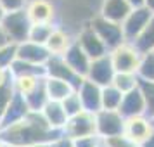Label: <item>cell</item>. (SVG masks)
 I'll return each instance as SVG.
<instances>
[{
    "label": "cell",
    "instance_id": "obj_1",
    "mask_svg": "<svg viewBox=\"0 0 154 147\" xmlns=\"http://www.w3.org/2000/svg\"><path fill=\"white\" fill-rule=\"evenodd\" d=\"M64 132L54 130L43 118L42 111H29L28 116L19 123L0 128V139L5 144L24 147L36 142H54Z\"/></svg>",
    "mask_w": 154,
    "mask_h": 147
},
{
    "label": "cell",
    "instance_id": "obj_2",
    "mask_svg": "<svg viewBox=\"0 0 154 147\" xmlns=\"http://www.w3.org/2000/svg\"><path fill=\"white\" fill-rule=\"evenodd\" d=\"M2 28L5 29L9 40L12 43H21L28 40L29 29H31V19H29L26 9H19V11H12V12H5L2 17Z\"/></svg>",
    "mask_w": 154,
    "mask_h": 147
},
{
    "label": "cell",
    "instance_id": "obj_3",
    "mask_svg": "<svg viewBox=\"0 0 154 147\" xmlns=\"http://www.w3.org/2000/svg\"><path fill=\"white\" fill-rule=\"evenodd\" d=\"M125 121L123 114L118 109H100L95 112L97 123V135L102 140L112 139L125 133Z\"/></svg>",
    "mask_w": 154,
    "mask_h": 147
},
{
    "label": "cell",
    "instance_id": "obj_4",
    "mask_svg": "<svg viewBox=\"0 0 154 147\" xmlns=\"http://www.w3.org/2000/svg\"><path fill=\"white\" fill-rule=\"evenodd\" d=\"M90 26L94 28V31L99 35V38L106 43V47L109 49V52L126 42L125 33H123V26H121L119 23H114V21L106 19V17H102L100 14L92 21Z\"/></svg>",
    "mask_w": 154,
    "mask_h": 147
},
{
    "label": "cell",
    "instance_id": "obj_5",
    "mask_svg": "<svg viewBox=\"0 0 154 147\" xmlns=\"http://www.w3.org/2000/svg\"><path fill=\"white\" fill-rule=\"evenodd\" d=\"M64 135L69 139H78V137H87V135H97V123H95V112L82 111L69 116L68 123L64 126Z\"/></svg>",
    "mask_w": 154,
    "mask_h": 147
},
{
    "label": "cell",
    "instance_id": "obj_6",
    "mask_svg": "<svg viewBox=\"0 0 154 147\" xmlns=\"http://www.w3.org/2000/svg\"><path fill=\"white\" fill-rule=\"evenodd\" d=\"M109 54H111L112 64H114V69L116 71H123V73H137L142 54L133 47V43L125 42L123 45H119V47H116V49H112Z\"/></svg>",
    "mask_w": 154,
    "mask_h": 147
},
{
    "label": "cell",
    "instance_id": "obj_7",
    "mask_svg": "<svg viewBox=\"0 0 154 147\" xmlns=\"http://www.w3.org/2000/svg\"><path fill=\"white\" fill-rule=\"evenodd\" d=\"M152 16H154V12L147 7V5L133 7L132 11H130V14L126 16V19L121 23L126 42H133V40L144 31V28L149 24V21H151Z\"/></svg>",
    "mask_w": 154,
    "mask_h": 147
},
{
    "label": "cell",
    "instance_id": "obj_8",
    "mask_svg": "<svg viewBox=\"0 0 154 147\" xmlns=\"http://www.w3.org/2000/svg\"><path fill=\"white\" fill-rule=\"evenodd\" d=\"M45 71H47V76H54V78H61V80H66L69 81L75 88H78L82 81L85 78L80 76L76 71H73L69 64L66 63L64 56H50V59L45 63Z\"/></svg>",
    "mask_w": 154,
    "mask_h": 147
},
{
    "label": "cell",
    "instance_id": "obj_9",
    "mask_svg": "<svg viewBox=\"0 0 154 147\" xmlns=\"http://www.w3.org/2000/svg\"><path fill=\"white\" fill-rule=\"evenodd\" d=\"M114 75H116V69H114V64H112L111 54H106V56H102V57L92 59L88 73H87L85 78L95 81V83L100 85V87H106V85L112 83Z\"/></svg>",
    "mask_w": 154,
    "mask_h": 147
},
{
    "label": "cell",
    "instance_id": "obj_10",
    "mask_svg": "<svg viewBox=\"0 0 154 147\" xmlns=\"http://www.w3.org/2000/svg\"><path fill=\"white\" fill-rule=\"evenodd\" d=\"M154 130V123L152 118H149L147 114L142 116H133V118H126L125 121V133L128 139H132L137 144H142L144 140L152 133Z\"/></svg>",
    "mask_w": 154,
    "mask_h": 147
},
{
    "label": "cell",
    "instance_id": "obj_11",
    "mask_svg": "<svg viewBox=\"0 0 154 147\" xmlns=\"http://www.w3.org/2000/svg\"><path fill=\"white\" fill-rule=\"evenodd\" d=\"M78 45L85 50V54L90 57V59H97L102 57L106 54H109V49L106 47V43L99 38V35L94 31L92 26H87L85 29H82V33L76 38Z\"/></svg>",
    "mask_w": 154,
    "mask_h": 147
},
{
    "label": "cell",
    "instance_id": "obj_12",
    "mask_svg": "<svg viewBox=\"0 0 154 147\" xmlns=\"http://www.w3.org/2000/svg\"><path fill=\"white\" fill-rule=\"evenodd\" d=\"M76 90L80 93L82 102H83L85 111L97 112L102 109V87L100 85H97L95 81H92L88 78H85Z\"/></svg>",
    "mask_w": 154,
    "mask_h": 147
},
{
    "label": "cell",
    "instance_id": "obj_13",
    "mask_svg": "<svg viewBox=\"0 0 154 147\" xmlns=\"http://www.w3.org/2000/svg\"><path fill=\"white\" fill-rule=\"evenodd\" d=\"M50 56L52 54L49 52L47 45H43V43H36L31 42V40H24V42L17 43V59L45 66V63L50 59Z\"/></svg>",
    "mask_w": 154,
    "mask_h": 147
},
{
    "label": "cell",
    "instance_id": "obj_14",
    "mask_svg": "<svg viewBox=\"0 0 154 147\" xmlns=\"http://www.w3.org/2000/svg\"><path fill=\"white\" fill-rule=\"evenodd\" d=\"M29 111H31V109H29L26 99L23 97L21 93L16 92L12 100L9 102L5 112H4L2 118H0V128H5V126H11V125H14V123H19L21 119H24L28 116Z\"/></svg>",
    "mask_w": 154,
    "mask_h": 147
},
{
    "label": "cell",
    "instance_id": "obj_15",
    "mask_svg": "<svg viewBox=\"0 0 154 147\" xmlns=\"http://www.w3.org/2000/svg\"><path fill=\"white\" fill-rule=\"evenodd\" d=\"M118 111L123 114L125 119L146 114V100H144V95H142L140 87L126 92L125 95H123V100H121V106H119Z\"/></svg>",
    "mask_w": 154,
    "mask_h": 147
},
{
    "label": "cell",
    "instance_id": "obj_16",
    "mask_svg": "<svg viewBox=\"0 0 154 147\" xmlns=\"http://www.w3.org/2000/svg\"><path fill=\"white\" fill-rule=\"evenodd\" d=\"M64 59H66V63L69 64L71 68H73V71H76L80 76H87V73H88V68H90V63L92 59L87 54H85V50L78 45V42L75 40V42L69 45V49L66 50L63 54Z\"/></svg>",
    "mask_w": 154,
    "mask_h": 147
},
{
    "label": "cell",
    "instance_id": "obj_17",
    "mask_svg": "<svg viewBox=\"0 0 154 147\" xmlns=\"http://www.w3.org/2000/svg\"><path fill=\"white\" fill-rule=\"evenodd\" d=\"M42 114L43 118L47 119V123H49L54 130H59V132H63L66 123H68V112L64 109V106L61 100H49L45 107L42 109Z\"/></svg>",
    "mask_w": 154,
    "mask_h": 147
},
{
    "label": "cell",
    "instance_id": "obj_18",
    "mask_svg": "<svg viewBox=\"0 0 154 147\" xmlns=\"http://www.w3.org/2000/svg\"><path fill=\"white\" fill-rule=\"evenodd\" d=\"M132 5L128 4V0H104L100 5V16L114 23H121L126 19V16L130 14Z\"/></svg>",
    "mask_w": 154,
    "mask_h": 147
},
{
    "label": "cell",
    "instance_id": "obj_19",
    "mask_svg": "<svg viewBox=\"0 0 154 147\" xmlns=\"http://www.w3.org/2000/svg\"><path fill=\"white\" fill-rule=\"evenodd\" d=\"M26 12H28L31 23H54V5L49 0H29L26 5Z\"/></svg>",
    "mask_w": 154,
    "mask_h": 147
},
{
    "label": "cell",
    "instance_id": "obj_20",
    "mask_svg": "<svg viewBox=\"0 0 154 147\" xmlns=\"http://www.w3.org/2000/svg\"><path fill=\"white\" fill-rule=\"evenodd\" d=\"M45 88H47L50 100H61V102L73 90H76L69 81L61 80V78H54V76H45Z\"/></svg>",
    "mask_w": 154,
    "mask_h": 147
},
{
    "label": "cell",
    "instance_id": "obj_21",
    "mask_svg": "<svg viewBox=\"0 0 154 147\" xmlns=\"http://www.w3.org/2000/svg\"><path fill=\"white\" fill-rule=\"evenodd\" d=\"M11 76L17 78V76H47V71H45V66L42 64H33L28 63V61H23V59H17L11 64Z\"/></svg>",
    "mask_w": 154,
    "mask_h": 147
},
{
    "label": "cell",
    "instance_id": "obj_22",
    "mask_svg": "<svg viewBox=\"0 0 154 147\" xmlns=\"http://www.w3.org/2000/svg\"><path fill=\"white\" fill-rule=\"evenodd\" d=\"M73 42H75V40H73L66 31L56 28L52 31V35L49 36V40H47L45 45H47V49H49L50 54H54V56H63L64 52L69 49V45Z\"/></svg>",
    "mask_w": 154,
    "mask_h": 147
},
{
    "label": "cell",
    "instance_id": "obj_23",
    "mask_svg": "<svg viewBox=\"0 0 154 147\" xmlns=\"http://www.w3.org/2000/svg\"><path fill=\"white\" fill-rule=\"evenodd\" d=\"M23 97L26 99V102H28L31 111H42L43 107H45V104L50 100L49 93H47V88H45V78L29 92L28 95H23Z\"/></svg>",
    "mask_w": 154,
    "mask_h": 147
},
{
    "label": "cell",
    "instance_id": "obj_24",
    "mask_svg": "<svg viewBox=\"0 0 154 147\" xmlns=\"http://www.w3.org/2000/svg\"><path fill=\"white\" fill-rule=\"evenodd\" d=\"M130 43H133V47L139 50L140 54H146V52L154 50V16L151 17L149 24L144 28V31Z\"/></svg>",
    "mask_w": 154,
    "mask_h": 147
},
{
    "label": "cell",
    "instance_id": "obj_25",
    "mask_svg": "<svg viewBox=\"0 0 154 147\" xmlns=\"http://www.w3.org/2000/svg\"><path fill=\"white\" fill-rule=\"evenodd\" d=\"M123 95L125 93L112 83L102 87V109H119Z\"/></svg>",
    "mask_w": 154,
    "mask_h": 147
},
{
    "label": "cell",
    "instance_id": "obj_26",
    "mask_svg": "<svg viewBox=\"0 0 154 147\" xmlns=\"http://www.w3.org/2000/svg\"><path fill=\"white\" fill-rule=\"evenodd\" d=\"M140 83V78L137 73H123V71H116V75L112 78V85L118 87L119 90L126 93V92L137 88Z\"/></svg>",
    "mask_w": 154,
    "mask_h": 147
},
{
    "label": "cell",
    "instance_id": "obj_27",
    "mask_svg": "<svg viewBox=\"0 0 154 147\" xmlns=\"http://www.w3.org/2000/svg\"><path fill=\"white\" fill-rule=\"evenodd\" d=\"M54 29H56L54 23H33V24H31V29H29L28 40L36 42V43H43V45H45Z\"/></svg>",
    "mask_w": 154,
    "mask_h": 147
},
{
    "label": "cell",
    "instance_id": "obj_28",
    "mask_svg": "<svg viewBox=\"0 0 154 147\" xmlns=\"http://www.w3.org/2000/svg\"><path fill=\"white\" fill-rule=\"evenodd\" d=\"M137 75H139L140 80L154 81V50L142 54L139 69H137Z\"/></svg>",
    "mask_w": 154,
    "mask_h": 147
},
{
    "label": "cell",
    "instance_id": "obj_29",
    "mask_svg": "<svg viewBox=\"0 0 154 147\" xmlns=\"http://www.w3.org/2000/svg\"><path fill=\"white\" fill-rule=\"evenodd\" d=\"M43 78L45 76H17V78H12V85H14V90L17 93L28 95Z\"/></svg>",
    "mask_w": 154,
    "mask_h": 147
},
{
    "label": "cell",
    "instance_id": "obj_30",
    "mask_svg": "<svg viewBox=\"0 0 154 147\" xmlns=\"http://www.w3.org/2000/svg\"><path fill=\"white\" fill-rule=\"evenodd\" d=\"M140 90L146 100V114L149 118H154V81H147V80H140Z\"/></svg>",
    "mask_w": 154,
    "mask_h": 147
},
{
    "label": "cell",
    "instance_id": "obj_31",
    "mask_svg": "<svg viewBox=\"0 0 154 147\" xmlns=\"http://www.w3.org/2000/svg\"><path fill=\"white\" fill-rule=\"evenodd\" d=\"M16 57H17V43L9 42L7 45L0 47V68L9 69L11 64L16 61Z\"/></svg>",
    "mask_w": 154,
    "mask_h": 147
},
{
    "label": "cell",
    "instance_id": "obj_32",
    "mask_svg": "<svg viewBox=\"0 0 154 147\" xmlns=\"http://www.w3.org/2000/svg\"><path fill=\"white\" fill-rule=\"evenodd\" d=\"M63 106H64V109H66V112H68V116H75V114H78V112H82L85 109L78 90L71 92L69 95L63 100Z\"/></svg>",
    "mask_w": 154,
    "mask_h": 147
},
{
    "label": "cell",
    "instance_id": "obj_33",
    "mask_svg": "<svg viewBox=\"0 0 154 147\" xmlns=\"http://www.w3.org/2000/svg\"><path fill=\"white\" fill-rule=\"evenodd\" d=\"M14 93H16V90H14V85H12V80L7 81V83H4V85H0V118L5 112L9 102L14 97Z\"/></svg>",
    "mask_w": 154,
    "mask_h": 147
},
{
    "label": "cell",
    "instance_id": "obj_34",
    "mask_svg": "<svg viewBox=\"0 0 154 147\" xmlns=\"http://www.w3.org/2000/svg\"><path fill=\"white\" fill-rule=\"evenodd\" d=\"M102 142H104V147H140V144L133 142V140L128 139L126 135H118V137L102 140Z\"/></svg>",
    "mask_w": 154,
    "mask_h": 147
},
{
    "label": "cell",
    "instance_id": "obj_35",
    "mask_svg": "<svg viewBox=\"0 0 154 147\" xmlns=\"http://www.w3.org/2000/svg\"><path fill=\"white\" fill-rule=\"evenodd\" d=\"M104 144L99 135H87V137H78L73 139V145L75 147H100Z\"/></svg>",
    "mask_w": 154,
    "mask_h": 147
},
{
    "label": "cell",
    "instance_id": "obj_36",
    "mask_svg": "<svg viewBox=\"0 0 154 147\" xmlns=\"http://www.w3.org/2000/svg\"><path fill=\"white\" fill-rule=\"evenodd\" d=\"M29 0H0V5L5 12H12V11H19V9H26Z\"/></svg>",
    "mask_w": 154,
    "mask_h": 147
},
{
    "label": "cell",
    "instance_id": "obj_37",
    "mask_svg": "<svg viewBox=\"0 0 154 147\" xmlns=\"http://www.w3.org/2000/svg\"><path fill=\"white\" fill-rule=\"evenodd\" d=\"M52 147H75L73 145V139H69L68 135H61V137H57L54 142H52Z\"/></svg>",
    "mask_w": 154,
    "mask_h": 147
},
{
    "label": "cell",
    "instance_id": "obj_38",
    "mask_svg": "<svg viewBox=\"0 0 154 147\" xmlns=\"http://www.w3.org/2000/svg\"><path fill=\"white\" fill-rule=\"evenodd\" d=\"M11 80H12V76H11V71L0 68V85L7 83V81H11Z\"/></svg>",
    "mask_w": 154,
    "mask_h": 147
},
{
    "label": "cell",
    "instance_id": "obj_39",
    "mask_svg": "<svg viewBox=\"0 0 154 147\" xmlns=\"http://www.w3.org/2000/svg\"><path fill=\"white\" fill-rule=\"evenodd\" d=\"M9 42H11V40H9V36H7V33H5V29L2 28V24H0V47L7 45Z\"/></svg>",
    "mask_w": 154,
    "mask_h": 147
},
{
    "label": "cell",
    "instance_id": "obj_40",
    "mask_svg": "<svg viewBox=\"0 0 154 147\" xmlns=\"http://www.w3.org/2000/svg\"><path fill=\"white\" fill-rule=\"evenodd\" d=\"M140 147H154V130H152V133L140 144Z\"/></svg>",
    "mask_w": 154,
    "mask_h": 147
},
{
    "label": "cell",
    "instance_id": "obj_41",
    "mask_svg": "<svg viewBox=\"0 0 154 147\" xmlns=\"http://www.w3.org/2000/svg\"><path fill=\"white\" fill-rule=\"evenodd\" d=\"M24 147H52V142H36V144H29Z\"/></svg>",
    "mask_w": 154,
    "mask_h": 147
},
{
    "label": "cell",
    "instance_id": "obj_42",
    "mask_svg": "<svg viewBox=\"0 0 154 147\" xmlns=\"http://www.w3.org/2000/svg\"><path fill=\"white\" fill-rule=\"evenodd\" d=\"M128 4L132 7H140V5H146V0H128Z\"/></svg>",
    "mask_w": 154,
    "mask_h": 147
},
{
    "label": "cell",
    "instance_id": "obj_43",
    "mask_svg": "<svg viewBox=\"0 0 154 147\" xmlns=\"http://www.w3.org/2000/svg\"><path fill=\"white\" fill-rule=\"evenodd\" d=\"M146 5H147L149 9H151L152 12H154V0H146Z\"/></svg>",
    "mask_w": 154,
    "mask_h": 147
},
{
    "label": "cell",
    "instance_id": "obj_44",
    "mask_svg": "<svg viewBox=\"0 0 154 147\" xmlns=\"http://www.w3.org/2000/svg\"><path fill=\"white\" fill-rule=\"evenodd\" d=\"M4 14H5V11L2 9V5H0V21H2V17H4Z\"/></svg>",
    "mask_w": 154,
    "mask_h": 147
},
{
    "label": "cell",
    "instance_id": "obj_45",
    "mask_svg": "<svg viewBox=\"0 0 154 147\" xmlns=\"http://www.w3.org/2000/svg\"><path fill=\"white\" fill-rule=\"evenodd\" d=\"M2 147H17V145H12V144H5V142H4V145Z\"/></svg>",
    "mask_w": 154,
    "mask_h": 147
},
{
    "label": "cell",
    "instance_id": "obj_46",
    "mask_svg": "<svg viewBox=\"0 0 154 147\" xmlns=\"http://www.w3.org/2000/svg\"><path fill=\"white\" fill-rule=\"evenodd\" d=\"M2 145H4V140L0 139V147H2Z\"/></svg>",
    "mask_w": 154,
    "mask_h": 147
},
{
    "label": "cell",
    "instance_id": "obj_47",
    "mask_svg": "<svg viewBox=\"0 0 154 147\" xmlns=\"http://www.w3.org/2000/svg\"><path fill=\"white\" fill-rule=\"evenodd\" d=\"M152 123H154V118H152Z\"/></svg>",
    "mask_w": 154,
    "mask_h": 147
},
{
    "label": "cell",
    "instance_id": "obj_48",
    "mask_svg": "<svg viewBox=\"0 0 154 147\" xmlns=\"http://www.w3.org/2000/svg\"><path fill=\"white\" fill-rule=\"evenodd\" d=\"M102 145H104V144H102ZM102 145H100V147H102Z\"/></svg>",
    "mask_w": 154,
    "mask_h": 147
}]
</instances>
